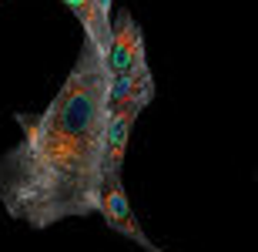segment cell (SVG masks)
<instances>
[{
  "mask_svg": "<svg viewBox=\"0 0 258 252\" xmlns=\"http://www.w3.org/2000/svg\"><path fill=\"white\" fill-rule=\"evenodd\" d=\"M107 68L84 34L71 74L44 111H17L20 141L0 155V205L30 229L87 219L104 185Z\"/></svg>",
  "mask_w": 258,
  "mask_h": 252,
  "instance_id": "6da1fadb",
  "label": "cell"
},
{
  "mask_svg": "<svg viewBox=\"0 0 258 252\" xmlns=\"http://www.w3.org/2000/svg\"><path fill=\"white\" fill-rule=\"evenodd\" d=\"M141 111H144V105H138V101H127L124 108L111 111L107 128H104V178H121L127 141H131V128Z\"/></svg>",
  "mask_w": 258,
  "mask_h": 252,
  "instance_id": "3957f363",
  "label": "cell"
},
{
  "mask_svg": "<svg viewBox=\"0 0 258 252\" xmlns=\"http://www.w3.org/2000/svg\"><path fill=\"white\" fill-rule=\"evenodd\" d=\"M60 4H64V7H71V14L81 20L84 34L94 40V34H97V24H94V0H60Z\"/></svg>",
  "mask_w": 258,
  "mask_h": 252,
  "instance_id": "5b68a950",
  "label": "cell"
},
{
  "mask_svg": "<svg viewBox=\"0 0 258 252\" xmlns=\"http://www.w3.org/2000/svg\"><path fill=\"white\" fill-rule=\"evenodd\" d=\"M154 252H161V249H154Z\"/></svg>",
  "mask_w": 258,
  "mask_h": 252,
  "instance_id": "8992f818",
  "label": "cell"
},
{
  "mask_svg": "<svg viewBox=\"0 0 258 252\" xmlns=\"http://www.w3.org/2000/svg\"><path fill=\"white\" fill-rule=\"evenodd\" d=\"M97 215H101V219H104L117 235H124V239L138 242L141 249H148V252L158 249V245L144 235L141 222H138V215H134L131 202H127V192H124V185H121V178H104V185H101V205H97Z\"/></svg>",
  "mask_w": 258,
  "mask_h": 252,
  "instance_id": "7a4b0ae2",
  "label": "cell"
},
{
  "mask_svg": "<svg viewBox=\"0 0 258 252\" xmlns=\"http://www.w3.org/2000/svg\"><path fill=\"white\" fill-rule=\"evenodd\" d=\"M138 54H144V37H141V27L131 14H117L114 17V34H111V44H107V54H104V68H107V78H117V74H127L134 68Z\"/></svg>",
  "mask_w": 258,
  "mask_h": 252,
  "instance_id": "277c9868",
  "label": "cell"
}]
</instances>
